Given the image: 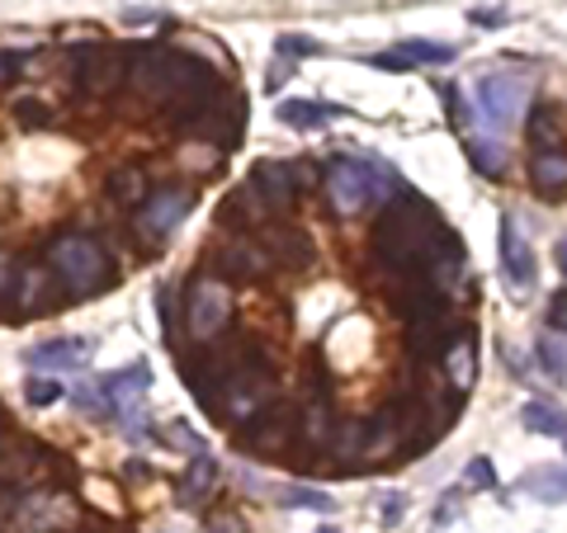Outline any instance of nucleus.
<instances>
[{"label": "nucleus", "instance_id": "nucleus-1", "mask_svg": "<svg viewBox=\"0 0 567 533\" xmlns=\"http://www.w3.org/2000/svg\"><path fill=\"white\" fill-rule=\"evenodd\" d=\"M445 237L440 227V212L421 199V194H406L383 208V218L374 227V255L398 274H412L416 264H425V255L435 251V241Z\"/></svg>", "mask_w": 567, "mask_h": 533}, {"label": "nucleus", "instance_id": "nucleus-2", "mask_svg": "<svg viewBox=\"0 0 567 533\" xmlns=\"http://www.w3.org/2000/svg\"><path fill=\"white\" fill-rule=\"evenodd\" d=\"M473 100H477V114H483L487 128H506V123H516L525 114L529 81L511 76V71H487V76L473 85Z\"/></svg>", "mask_w": 567, "mask_h": 533}, {"label": "nucleus", "instance_id": "nucleus-3", "mask_svg": "<svg viewBox=\"0 0 567 533\" xmlns=\"http://www.w3.org/2000/svg\"><path fill=\"white\" fill-rule=\"evenodd\" d=\"M52 264H58L62 283L76 297L95 293L100 279H104V255H100V245L91 237H66V241H58V245H52Z\"/></svg>", "mask_w": 567, "mask_h": 533}, {"label": "nucleus", "instance_id": "nucleus-4", "mask_svg": "<svg viewBox=\"0 0 567 533\" xmlns=\"http://www.w3.org/2000/svg\"><path fill=\"white\" fill-rule=\"evenodd\" d=\"M317 180V170L308 166V156L298 161H260L251 175V189L260 194L265 208H289L298 199V189H308Z\"/></svg>", "mask_w": 567, "mask_h": 533}, {"label": "nucleus", "instance_id": "nucleus-5", "mask_svg": "<svg viewBox=\"0 0 567 533\" xmlns=\"http://www.w3.org/2000/svg\"><path fill=\"white\" fill-rule=\"evenodd\" d=\"M502 279L516 297H529L539 283V264H535V251H529V237L520 232V222L511 218V212L502 218Z\"/></svg>", "mask_w": 567, "mask_h": 533}, {"label": "nucleus", "instance_id": "nucleus-6", "mask_svg": "<svg viewBox=\"0 0 567 533\" xmlns=\"http://www.w3.org/2000/svg\"><path fill=\"white\" fill-rule=\"evenodd\" d=\"M322 175H327V199H331V208L341 212V218H354V212H364L369 203H374V189H369V180H364V170H360L354 156H331Z\"/></svg>", "mask_w": 567, "mask_h": 533}, {"label": "nucleus", "instance_id": "nucleus-7", "mask_svg": "<svg viewBox=\"0 0 567 533\" xmlns=\"http://www.w3.org/2000/svg\"><path fill=\"white\" fill-rule=\"evenodd\" d=\"M227 316H233V293H227V283H218V279L194 283V293H189V335L194 341L218 335L227 326Z\"/></svg>", "mask_w": 567, "mask_h": 533}, {"label": "nucleus", "instance_id": "nucleus-8", "mask_svg": "<svg viewBox=\"0 0 567 533\" xmlns=\"http://www.w3.org/2000/svg\"><path fill=\"white\" fill-rule=\"evenodd\" d=\"M95 387H100V397H104V406H110V411L133 416V406H142V397H147V387H152V368L137 359V364L118 368V373H104Z\"/></svg>", "mask_w": 567, "mask_h": 533}, {"label": "nucleus", "instance_id": "nucleus-9", "mask_svg": "<svg viewBox=\"0 0 567 533\" xmlns=\"http://www.w3.org/2000/svg\"><path fill=\"white\" fill-rule=\"evenodd\" d=\"M194 212V194L189 189H162L156 199H142V232L147 237H171L175 227Z\"/></svg>", "mask_w": 567, "mask_h": 533}, {"label": "nucleus", "instance_id": "nucleus-10", "mask_svg": "<svg viewBox=\"0 0 567 533\" xmlns=\"http://www.w3.org/2000/svg\"><path fill=\"white\" fill-rule=\"evenodd\" d=\"M425 283L445 297V293H458L464 289V241L454 232H445L435 241V251L425 255Z\"/></svg>", "mask_w": 567, "mask_h": 533}, {"label": "nucleus", "instance_id": "nucleus-11", "mask_svg": "<svg viewBox=\"0 0 567 533\" xmlns=\"http://www.w3.org/2000/svg\"><path fill=\"white\" fill-rule=\"evenodd\" d=\"M85 359H91V341H81V335H62V341H48V345L24 354V364L48 373V378L71 373V368H85Z\"/></svg>", "mask_w": 567, "mask_h": 533}, {"label": "nucleus", "instance_id": "nucleus-12", "mask_svg": "<svg viewBox=\"0 0 567 533\" xmlns=\"http://www.w3.org/2000/svg\"><path fill=\"white\" fill-rule=\"evenodd\" d=\"M440 364H445V373H450V387L464 397L468 387H473V378H477V331L473 326H458Z\"/></svg>", "mask_w": 567, "mask_h": 533}, {"label": "nucleus", "instance_id": "nucleus-13", "mask_svg": "<svg viewBox=\"0 0 567 533\" xmlns=\"http://www.w3.org/2000/svg\"><path fill=\"white\" fill-rule=\"evenodd\" d=\"M516 491H520V495H529V501L558 505V501H567V468L548 463V468H535V472H525L520 482H516Z\"/></svg>", "mask_w": 567, "mask_h": 533}, {"label": "nucleus", "instance_id": "nucleus-14", "mask_svg": "<svg viewBox=\"0 0 567 533\" xmlns=\"http://www.w3.org/2000/svg\"><path fill=\"white\" fill-rule=\"evenodd\" d=\"M520 425L529 435H548V439H567V411L558 401H544V397H535V401H525L520 406Z\"/></svg>", "mask_w": 567, "mask_h": 533}, {"label": "nucleus", "instance_id": "nucleus-15", "mask_svg": "<svg viewBox=\"0 0 567 533\" xmlns=\"http://www.w3.org/2000/svg\"><path fill=\"white\" fill-rule=\"evenodd\" d=\"M529 185L539 194H563L567 189V151H535V161H529Z\"/></svg>", "mask_w": 567, "mask_h": 533}, {"label": "nucleus", "instance_id": "nucleus-16", "mask_svg": "<svg viewBox=\"0 0 567 533\" xmlns=\"http://www.w3.org/2000/svg\"><path fill=\"white\" fill-rule=\"evenodd\" d=\"M336 114L341 109H331V104H312V100H279V109H275V118L289 123V128H298V133L322 128V123L336 118Z\"/></svg>", "mask_w": 567, "mask_h": 533}, {"label": "nucleus", "instance_id": "nucleus-17", "mask_svg": "<svg viewBox=\"0 0 567 533\" xmlns=\"http://www.w3.org/2000/svg\"><path fill=\"white\" fill-rule=\"evenodd\" d=\"M360 161V170H364V180H369V189H374V199H388L393 203V194L402 189V175L383 161V156H374V151H360L354 156Z\"/></svg>", "mask_w": 567, "mask_h": 533}, {"label": "nucleus", "instance_id": "nucleus-18", "mask_svg": "<svg viewBox=\"0 0 567 533\" xmlns=\"http://www.w3.org/2000/svg\"><path fill=\"white\" fill-rule=\"evenodd\" d=\"M398 58L406 66H450L458 52L450 43H431V39H402L398 43Z\"/></svg>", "mask_w": 567, "mask_h": 533}, {"label": "nucleus", "instance_id": "nucleus-19", "mask_svg": "<svg viewBox=\"0 0 567 533\" xmlns=\"http://www.w3.org/2000/svg\"><path fill=\"white\" fill-rule=\"evenodd\" d=\"M289 430H293V416L289 411H270L265 420H256V430L246 435V443H251L256 453H275L284 439H289Z\"/></svg>", "mask_w": 567, "mask_h": 533}, {"label": "nucleus", "instance_id": "nucleus-20", "mask_svg": "<svg viewBox=\"0 0 567 533\" xmlns=\"http://www.w3.org/2000/svg\"><path fill=\"white\" fill-rule=\"evenodd\" d=\"M223 270H227V274H241V279H256V274L270 270V255H265L260 245L233 241V245H227V251H223Z\"/></svg>", "mask_w": 567, "mask_h": 533}, {"label": "nucleus", "instance_id": "nucleus-21", "mask_svg": "<svg viewBox=\"0 0 567 533\" xmlns=\"http://www.w3.org/2000/svg\"><path fill=\"white\" fill-rule=\"evenodd\" d=\"M529 142H535V151H558L563 133H558V114L548 109V104L529 109Z\"/></svg>", "mask_w": 567, "mask_h": 533}, {"label": "nucleus", "instance_id": "nucleus-22", "mask_svg": "<svg viewBox=\"0 0 567 533\" xmlns=\"http://www.w3.org/2000/svg\"><path fill=\"white\" fill-rule=\"evenodd\" d=\"M213 482H218V458H213V453H194V463L185 472V501H199L204 491H213Z\"/></svg>", "mask_w": 567, "mask_h": 533}, {"label": "nucleus", "instance_id": "nucleus-23", "mask_svg": "<svg viewBox=\"0 0 567 533\" xmlns=\"http://www.w3.org/2000/svg\"><path fill=\"white\" fill-rule=\"evenodd\" d=\"M464 151H468V161H473V170L477 175H487V180H496V175H502L506 166V156H502V147H496V142H483V137H468L464 142Z\"/></svg>", "mask_w": 567, "mask_h": 533}, {"label": "nucleus", "instance_id": "nucleus-24", "mask_svg": "<svg viewBox=\"0 0 567 533\" xmlns=\"http://www.w3.org/2000/svg\"><path fill=\"white\" fill-rule=\"evenodd\" d=\"M284 510H317V514H331L336 501L327 491H317V487H284Z\"/></svg>", "mask_w": 567, "mask_h": 533}, {"label": "nucleus", "instance_id": "nucleus-25", "mask_svg": "<svg viewBox=\"0 0 567 533\" xmlns=\"http://www.w3.org/2000/svg\"><path fill=\"white\" fill-rule=\"evenodd\" d=\"M110 194H114L118 203H142V170H133V166L114 170L110 175Z\"/></svg>", "mask_w": 567, "mask_h": 533}, {"label": "nucleus", "instance_id": "nucleus-26", "mask_svg": "<svg viewBox=\"0 0 567 533\" xmlns=\"http://www.w3.org/2000/svg\"><path fill=\"white\" fill-rule=\"evenodd\" d=\"M24 397H29V406H52V401L66 397V387H62V378H48V373H39V378H29Z\"/></svg>", "mask_w": 567, "mask_h": 533}, {"label": "nucleus", "instance_id": "nucleus-27", "mask_svg": "<svg viewBox=\"0 0 567 533\" xmlns=\"http://www.w3.org/2000/svg\"><path fill=\"white\" fill-rule=\"evenodd\" d=\"M539 368L548 373V383H563L567 378V354L558 341H548V335H539Z\"/></svg>", "mask_w": 567, "mask_h": 533}, {"label": "nucleus", "instance_id": "nucleus-28", "mask_svg": "<svg viewBox=\"0 0 567 533\" xmlns=\"http://www.w3.org/2000/svg\"><path fill=\"white\" fill-rule=\"evenodd\" d=\"M464 487H473V491H492V487H496L492 458H473V463L464 468Z\"/></svg>", "mask_w": 567, "mask_h": 533}, {"label": "nucleus", "instance_id": "nucleus-29", "mask_svg": "<svg viewBox=\"0 0 567 533\" xmlns=\"http://www.w3.org/2000/svg\"><path fill=\"white\" fill-rule=\"evenodd\" d=\"M468 24H477V29H506L511 10L506 6H477V10H468Z\"/></svg>", "mask_w": 567, "mask_h": 533}, {"label": "nucleus", "instance_id": "nucleus-30", "mask_svg": "<svg viewBox=\"0 0 567 533\" xmlns=\"http://www.w3.org/2000/svg\"><path fill=\"white\" fill-rule=\"evenodd\" d=\"M317 52H322V48H317L308 33H284V39H279V58H317Z\"/></svg>", "mask_w": 567, "mask_h": 533}, {"label": "nucleus", "instance_id": "nucleus-31", "mask_svg": "<svg viewBox=\"0 0 567 533\" xmlns=\"http://www.w3.org/2000/svg\"><path fill=\"white\" fill-rule=\"evenodd\" d=\"M162 439L171 443V449H189V453H204V439L185 430V420H171V430H162Z\"/></svg>", "mask_w": 567, "mask_h": 533}, {"label": "nucleus", "instance_id": "nucleus-32", "mask_svg": "<svg viewBox=\"0 0 567 533\" xmlns=\"http://www.w3.org/2000/svg\"><path fill=\"white\" fill-rule=\"evenodd\" d=\"M331 416H327V401L322 406H312V411H308V425H303V435L312 439V443H327L331 439V425H327Z\"/></svg>", "mask_w": 567, "mask_h": 533}, {"label": "nucleus", "instance_id": "nucleus-33", "mask_svg": "<svg viewBox=\"0 0 567 533\" xmlns=\"http://www.w3.org/2000/svg\"><path fill=\"white\" fill-rule=\"evenodd\" d=\"M379 501H383V510H379V520H383V529H393V524L402 520V514H406V495H402V491H383V495H379Z\"/></svg>", "mask_w": 567, "mask_h": 533}, {"label": "nucleus", "instance_id": "nucleus-34", "mask_svg": "<svg viewBox=\"0 0 567 533\" xmlns=\"http://www.w3.org/2000/svg\"><path fill=\"white\" fill-rule=\"evenodd\" d=\"M548 331H567V289L548 297Z\"/></svg>", "mask_w": 567, "mask_h": 533}, {"label": "nucleus", "instance_id": "nucleus-35", "mask_svg": "<svg viewBox=\"0 0 567 533\" xmlns=\"http://www.w3.org/2000/svg\"><path fill=\"white\" fill-rule=\"evenodd\" d=\"M208 533H246V524L237 520V514H213V520H208Z\"/></svg>", "mask_w": 567, "mask_h": 533}, {"label": "nucleus", "instance_id": "nucleus-36", "mask_svg": "<svg viewBox=\"0 0 567 533\" xmlns=\"http://www.w3.org/2000/svg\"><path fill=\"white\" fill-rule=\"evenodd\" d=\"M156 20H162V10L156 6H137V10L123 14V24H156Z\"/></svg>", "mask_w": 567, "mask_h": 533}, {"label": "nucleus", "instance_id": "nucleus-37", "mask_svg": "<svg viewBox=\"0 0 567 533\" xmlns=\"http://www.w3.org/2000/svg\"><path fill=\"white\" fill-rule=\"evenodd\" d=\"M554 260H558V270H563V274H567V237H563V241H558V245H554Z\"/></svg>", "mask_w": 567, "mask_h": 533}, {"label": "nucleus", "instance_id": "nucleus-38", "mask_svg": "<svg viewBox=\"0 0 567 533\" xmlns=\"http://www.w3.org/2000/svg\"><path fill=\"white\" fill-rule=\"evenodd\" d=\"M0 283H6V260H0Z\"/></svg>", "mask_w": 567, "mask_h": 533}, {"label": "nucleus", "instance_id": "nucleus-39", "mask_svg": "<svg viewBox=\"0 0 567 533\" xmlns=\"http://www.w3.org/2000/svg\"><path fill=\"white\" fill-rule=\"evenodd\" d=\"M317 533H341V529H331V524H327V529H317Z\"/></svg>", "mask_w": 567, "mask_h": 533}]
</instances>
